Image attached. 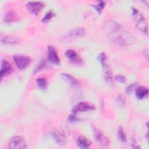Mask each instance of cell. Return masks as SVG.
<instances>
[{"mask_svg": "<svg viewBox=\"0 0 149 149\" xmlns=\"http://www.w3.org/2000/svg\"><path fill=\"white\" fill-rule=\"evenodd\" d=\"M105 29L111 41L116 45L127 46L133 44L135 41L134 37L130 32L121 30V26L112 20L105 24Z\"/></svg>", "mask_w": 149, "mask_h": 149, "instance_id": "obj_1", "label": "cell"}, {"mask_svg": "<svg viewBox=\"0 0 149 149\" xmlns=\"http://www.w3.org/2000/svg\"><path fill=\"white\" fill-rule=\"evenodd\" d=\"M93 133L95 140L97 143L103 147H108L109 145V139L105 136L98 128L94 126L93 127Z\"/></svg>", "mask_w": 149, "mask_h": 149, "instance_id": "obj_2", "label": "cell"}, {"mask_svg": "<svg viewBox=\"0 0 149 149\" xmlns=\"http://www.w3.org/2000/svg\"><path fill=\"white\" fill-rule=\"evenodd\" d=\"M13 58L17 68L21 70L25 69L29 66L31 61L29 56L22 54L14 55Z\"/></svg>", "mask_w": 149, "mask_h": 149, "instance_id": "obj_3", "label": "cell"}, {"mask_svg": "<svg viewBox=\"0 0 149 149\" xmlns=\"http://www.w3.org/2000/svg\"><path fill=\"white\" fill-rule=\"evenodd\" d=\"M8 148L10 149H24L27 148V144L24 139L21 136H15L10 140Z\"/></svg>", "mask_w": 149, "mask_h": 149, "instance_id": "obj_4", "label": "cell"}, {"mask_svg": "<svg viewBox=\"0 0 149 149\" xmlns=\"http://www.w3.org/2000/svg\"><path fill=\"white\" fill-rule=\"evenodd\" d=\"M86 31L83 27H76L71 29L62 37L64 40H70L75 38L83 37L85 35Z\"/></svg>", "mask_w": 149, "mask_h": 149, "instance_id": "obj_5", "label": "cell"}, {"mask_svg": "<svg viewBox=\"0 0 149 149\" xmlns=\"http://www.w3.org/2000/svg\"><path fill=\"white\" fill-rule=\"evenodd\" d=\"M102 66L103 69V77L105 83L111 87H114L115 83L111 68L106 63L102 65Z\"/></svg>", "mask_w": 149, "mask_h": 149, "instance_id": "obj_6", "label": "cell"}, {"mask_svg": "<svg viewBox=\"0 0 149 149\" xmlns=\"http://www.w3.org/2000/svg\"><path fill=\"white\" fill-rule=\"evenodd\" d=\"M44 6V3L40 1H30L26 4V7L28 10L31 14L34 15H38Z\"/></svg>", "mask_w": 149, "mask_h": 149, "instance_id": "obj_7", "label": "cell"}, {"mask_svg": "<svg viewBox=\"0 0 149 149\" xmlns=\"http://www.w3.org/2000/svg\"><path fill=\"white\" fill-rule=\"evenodd\" d=\"M95 109L94 106L91 105L86 101H81L77 104H76L72 108V111L73 113H76L77 112H81L90 110Z\"/></svg>", "mask_w": 149, "mask_h": 149, "instance_id": "obj_8", "label": "cell"}, {"mask_svg": "<svg viewBox=\"0 0 149 149\" xmlns=\"http://www.w3.org/2000/svg\"><path fill=\"white\" fill-rule=\"evenodd\" d=\"M48 60L50 62L56 65H58L60 63V59L56 51L52 45H49L48 47Z\"/></svg>", "mask_w": 149, "mask_h": 149, "instance_id": "obj_9", "label": "cell"}, {"mask_svg": "<svg viewBox=\"0 0 149 149\" xmlns=\"http://www.w3.org/2000/svg\"><path fill=\"white\" fill-rule=\"evenodd\" d=\"M0 76L2 79L4 76L10 74L12 72V68L10 63L6 60H2L1 63Z\"/></svg>", "mask_w": 149, "mask_h": 149, "instance_id": "obj_10", "label": "cell"}, {"mask_svg": "<svg viewBox=\"0 0 149 149\" xmlns=\"http://www.w3.org/2000/svg\"><path fill=\"white\" fill-rule=\"evenodd\" d=\"M1 42L2 44L6 45H15L20 42L19 40L17 38L12 36H1Z\"/></svg>", "mask_w": 149, "mask_h": 149, "instance_id": "obj_11", "label": "cell"}, {"mask_svg": "<svg viewBox=\"0 0 149 149\" xmlns=\"http://www.w3.org/2000/svg\"><path fill=\"white\" fill-rule=\"evenodd\" d=\"M52 136L54 140L59 145L62 146L65 145L66 143V138L63 133L58 131H55L52 133Z\"/></svg>", "mask_w": 149, "mask_h": 149, "instance_id": "obj_12", "label": "cell"}, {"mask_svg": "<svg viewBox=\"0 0 149 149\" xmlns=\"http://www.w3.org/2000/svg\"><path fill=\"white\" fill-rule=\"evenodd\" d=\"M18 19V16L16 12L13 10H8L5 16L4 22L6 23H10L15 22Z\"/></svg>", "mask_w": 149, "mask_h": 149, "instance_id": "obj_13", "label": "cell"}, {"mask_svg": "<svg viewBox=\"0 0 149 149\" xmlns=\"http://www.w3.org/2000/svg\"><path fill=\"white\" fill-rule=\"evenodd\" d=\"M61 75L62 79L70 86H72L74 87L79 86L80 83H79V81L72 75L68 73H62Z\"/></svg>", "mask_w": 149, "mask_h": 149, "instance_id": "obj_14", "label": "cell"}, {"mask_svg": "<svg viewBox=\"0 0 149 149\" xmlns=\"http://www.w3.org/2000/svg\"><path fill=\"white\" fill-rule=\"evenodd\" d=\"M65 55L68 59H69L74 63H80L82 61L81 58L78 56L76 52L73 49H69L66 50L65 52Z\"/></svg>", "mask_w": 149, "mask_h": 149, "instance_id": "obj_15", "label": "cell"}, {"mask_svg": "<svg viewBox=\"0 0 149 149\" xmlns=\"http://www.w3.org/2000/svg\"><path fill=\"white\" fill-rule=\"evenodd\" d=\"M76 143L78 147H79L80 148H87L91 146V142L89 139H88L86 137L80 136L78 137Z\"/></svg>", "mask_w": 149, "mask_h": 149, "instance_id": "obj_16", "label": "cell"}, {"mask_svg": "<svg viewBox=\"0 0 149 149\" xmlns=\"http://www.w3.org/2000/svg\"><path fill=\"white\" fill-rule=\"evenodd\" d=\"M148 93V89L144 86L137 87L135 90V94L136 97L139 100H142L146 98Z\"/></svg>", "mask_w": 149, "mask_h": 149, "instance_id": "obj_17", "label": "cell"}, {"mask_svg": "<svg viewBox=\"0 0 149 149\" xmlns=\"http://www.w3.org/2000/svg\"><path fill=\"white\" fill-rule=\"evenodd\" d=\"M36 83L38 87L41 90H45L47 86V81L45 78L39 77L36 79Z\"/></svg>", "mask_w": 149, "mask_h": 149, "instance_id": "obj_18", "label": "cell"}, {"mask_svg": "<svg viewBox=\"0 0 149 149\" xmlns=\"http://www.w3.org/2000/svg\"><path fill=\"white\" fill-rule=\"evenodd\" d=\"M132 10H133V16L134 19L136 20H138L139 22L144 21V17H143L142 14L139 13V12L134 8H132Z\"/></svg>", "mask_w": 149, "mask_h": 149, "instance_id": "obj_19", "label": "cell"}, {"mask_svg": "<svg viewBox=\"0 0 149 149\" xmlns=\"http://www.w3.org/2000/svg\"><path fill=\"white\" fill-rule=\"evenodd\" d=\"M118 138L119 139V140L124 143L126 141V133L124 132V130L123 129L122 126H119V129H118Z\"/></svg>", "mask_w": 149, "mask_h": 149, "instance_id": "obj_20", "label": "cell"}, {"mask_svg": "<svg viewBox=\"0 0 149 149\" xmlns=\"http://www.w3.org/2000/svg\"><path fill=\"white\" fill-rule=\"evenodd\" d=\"M55 13L51 10H49L48 12H47L46 13V14L45 15V16H44V17L42 19L41 22L43 23H45L47 22L48 21H49L51 19H52L53 17H54L55 16Z\"/></svg>", "mask_w": 149, "mask_h": 149, "instance_id": "obj_21", "label": "cell"}, {"mask_svg": "<svg viewBox=\"0 0 149 149\" xmlns=\"http://www.w3.org/2000/svg\"><path fill=\"white\" fill-rule=\"evenodd\" d=\"M136 27L141 31L147 33V24L144 21H140L136 24Z\"/></svg>", "mask_w": 149, "mask_h": 149, "instance_id": "obj_22", "label": "cell"}, {"mask_svg": "<svg viewBox=\"0 0 149 149\" xmlns=\"http://www.w3.org/2000/svg\"><path fill=\"white\" fill-rule=\"evenodd\" d=\"M137 87V83H133L127 86L125 89V92L127 94H130L132 92H133L136 87Z\"/></svg>", "mask_w": 149, "mask_h": 149, "instance_id": "obj_23", "label": "cell"}, {"mask_svg": "<svg viewBox=\"0 0 149 149\" xmlns=\"http://www.w3.org/2000/svg\"><path fill=\"white\" fill-rule=\"evenodd\" d=\"M45 61L43 59L41 62H40L34 68V72H33V74H35L36 73H37L38 71H40L41 69H42L45 66Z\"/></svg>", "mask_w": 149, "mask_h": 149, "instance_id": "obj_24", "label": "cell"}, {"mask_svg": "<svg viewBox=\"0 0 149 149\" xmlns=\"http://www.w3.org/2000/svg\"><path fill=\"white\" fill-rule=\"evenodd\" d=\"M105 5V3L104 1H100V2H99V3L96 4V5H93L92 6L95 9V10H96L99 13H100L101 10L104 8Z\"/></svg>", "mask_w": 149, "mask_h": 149, "instance_id": "obj_25", "label": "cell"}, {"mask_svg": "<svg viewBox=\"0 0 149 149\" xmlns=\"http://www.w3.org/2000/svg\"><path fill=\"white\" fill-rule=\"evenodd\" d=\"M116 102L120 107L124 106L125 105V100L123 97L121 95H119L116 98Z\"/></svg>", "mask_w": 149, "mask_h": 149, "instance_id": "obj_26", "label": "cell"}, {"mask_svg": "<svg viewBox=\"0 0 149 149\" xmlns=\"http://www.w3.org/2000/svg\"><path fill=\"white\" fill-rule=\"evenodd\" d=\"M98 59L101 62V65H104L105 63V60H106V55L104 52L100 53V54L98 56Z\"/></svg>", "mask_w": 149, "mask_h": 149, "instance_id": "obj_27", "label": "cell"}, {"mask_svg": "<svg viewBox=\"0 0 149 149\" xmlns=\"http://www.w3.org/2000/svg\"><path fill=\"white\" fill-rule=\"evenodd\" d=\"M115 80L117 81H118V82H119V83H124L125 81V77L123 76H122V75H120V74H118V75H116L115 77Z\"/></svg>", "mask_w": 149, "mask_h": 149, "instance_id": "obj_28", "label": "cell"}, {"mask_svg": "<svg viewBox=\"0 0 149 149\" xmlns=\"http://www.w3.org/2000/svg\"><path fill=\"white\" fill-rule=\"evenodd\" d=\"M68 120L69 121H70V122H74V121H77L79 120V118H77L76 116H75L74 115H70L68 116Z\"/></svg>", "mask_w": 149, "mask_h": 149, "instance_id": "obj_29", "label": "cell"}]
</instances>
